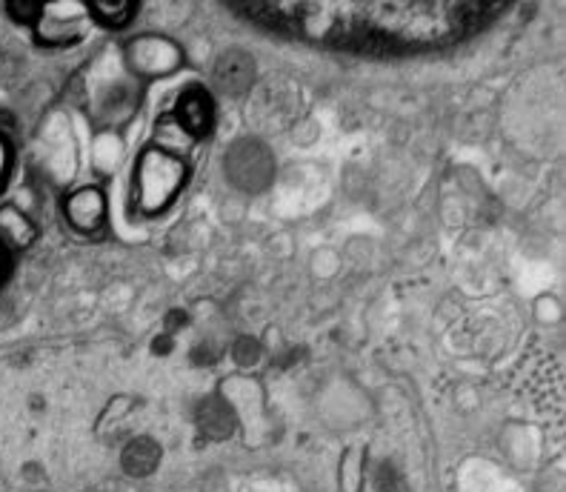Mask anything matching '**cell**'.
Instances as JSON below:
<instances>
[{"label":"cell","mask_w":566,"mask_h":492,"mask_svg":"<svg viewBox=\"0 0 566 492\" xmlns=\"http://www.w3.org/2000/svg\"><path fill=\"white\" fill-rule=\"evenodd\" d=\"M86 18H90V7H77V3H52V7H41V18H38V41L49 43V46H70V43L81 41L86 32Z\"/></svg>","instance_id":"5"},{"label":"cell","mask_w":566,"mask_h":492,"mask_svg":"<svg viewBox=\"0 0 566 492\" xmlns=\"http://www.w3.org/2000/svg\"><path fill=\"white\" fill-rule=\"evenodd\" d=\"M501 7L492 3H283L252 0L238 12L263 27L286 29L310 41L355 52L436 49L484 27Z\"/></svg>","instance_id":"1"},{"label":"cell","mask_w":566,"mask_h":492,"mask_svg":"<svg viewBox=\"0 0 566 492\" xmlns=\"http://www.w3.org/2000/svg\"><path fill=\"white\" fill-rule=\"evenodd\" d=\"M229 184H235L243 192H261L275 178V158L272 149L258 138H241L229 146L227 158H223Z\"/></svg>","instance_id":"3"},{"label":"cell","mask_w":566,"mask_h":492,"mask_svg":"<svg viewBox=\"0 0 566 492\" xmlns=\"http://www.w3.org/2000/svg\"><path fill=\"white\" fill-rule=\"evenodd\" d=\"M187 184V164L166 149H146L135 169V207L144 216L164 212Z\"/></svg>","instance_id":"2"},{"label":"cell","mask_w":566,"mask_h":492,"mask_svg":"<svg viewBox=\"0 0 566 492\" xmlns=\"http://www.w3.org/2000/svg\"><path fill=\"white\" fill-rule=\"evenodd\" d=\"M3 272H7V250L0 247V278H3Z\"/></svg>","instance_id":"20"},{"label":"cell","mask_w":566,"mask_h":492,"mask_svg":"<svg viewBox=\"0 0 566 492\" xmlns=\"http://www.w3.org/2000/svg\"><path fill=\"white\" fill-rule=\"evenodd\" d=\"M38 238L35 223L29 221L18 207H0V247L3 250H27Z\"/></svg>","instance_id":"10"},{"label":"cell","mask_w":566,"mask_h":492,"mask_svg":"<svg viewBox=\"0 0 566 492\" xmlns=\"http://www.w3.org/2000/svg\"><path fill=\"white\" fill-rule=\"evenodd\" d=\"M180 326H187V313H169L166 315V329H169V333H175V329H180Z\"/></svg>","instance_id":"17"},{"label":"cell","mask_w":566,"mask_h":492,"mask_svg":"<svg viewBox=\"0 0 566 492\" xmlns=\"http://www.w3.org/2000/svg\"><path fill=\"white\" fill-rule=\"evenodd\" d=\"M7 164H9V153H7V144L0 140V180L7 175Z\"/></svg>","instance_id":"19"},{"label":"cell","mask_w":566,"mask_h":492,"mask_svg":"<svg viewBox=\"0 0 566 492\" xmlns=\"http://www.w3.org/2000/svg\"><path fill=\"white\" fill-rule=\"evenodd\" d=\"M375 486H378L380 492H395L401 486V475H398V470H395L389 461H380V464L375 467Z\"/></svg>","instance_id":"14"},{"label":"cell","mask_w":566,"mask_h":492,"mask_svg":"<svg viewBox=\"0 0 566 492\" xmlns=\"http://www.w3.org/2000/svg\"><path fill=\"white\" fill-rule=\"evenodd\" d=\"M175 118L184 124L189 135L195 138H203V135L212 133L214 126V104L209 92L203 86H187L184 95L178 97V106H175Z\"/></svg>","instance_id":"8"},{"label":"cell","mask_w":566,"mask_h":492,"mask_svg":"<svg viewBox=\"0 0 566 492\" xmlns=\"http://www.w3.org/2000/svg\"><path fill=\"white\" fill-rule=\"evenodd\" d=\"M261 344L252 335H243V338L235 341V347H232V358H235L238 367H255L258 360H261Z\"/></svg>","instance_id":"13"},{"label":"cell","mask_w":566,"mask_h":492,"mask_svg":"<svg viewBox=\"0 0 566 492\" xmlns=\"http://www.w3.org/2000/svg\"><path fill=\"white\" fill-rule=\"evenodd\" d=\"M195 421H198L201 436H207L209 441H227L238 427L235 409L221 396L203 398L198 409H195Z\"/></svg>","instance_id":"9"},{"label":"cell","mask_w":566,"mask_h":492,"mask_svg":"<svg viewBox=\"0 0 566 492\" xmlns=\"http://www.w3.org/2000/svg\"><path fill=\"white\" fill-rule=\"evenodd\" d=\"M169 349H172V341L166 338V335H164V338H158V341H155V344H153V353H155V355H166V353H169Z\"/></svg>","instance_id":"18"},{"label":"cell","mask_w":566,"mask_h":492,"mask_svg":"<svg viewBox=\"0 0 566 492\" xmlns=\"http://www.w3.org/2000/svg\"><path fill=\"white\" fill-rule=\"evenodd\" d=\"M135 3H106V0H101V3H92L90 7V14L95 18L97 23H104V27H112V29H118V27H126V23L132 21V14H135Z\"/></svg>","instance_id":"12"},{"label":"cell","mask_w":566,"mask_h":492,"mask_svg":"<svg viewBox=\"0 0 566 492\" xmlns=\"http://www.w3.org/2000/svg\"><path fill=\"white\" fill-rule=\"evenodd\" d=\"M63 212H66V221L77 232H97V229H104L106 216H109V203H106V195L97 187H83L66 198Z\"/></svg>","instance_id":"7"},{"label":"cell","mask_w":566,"mask_h":492,"mask_svg":"<svg viewBox=\"0 0 566 492\" xmlns=\"http://www.w3.org/2000/svg\"><path fill=\"white\" fill-rule=\"evenodd\" d=\"M120 464H124L126 475L132 479H146L153 475L160 464V447L153 438H132L129 444L124 447V456H120Z\"/></svg>","instance_id":"11"},{"label":"cell","mask_w":566,"mask_h":492,"mask_svg":"<svg viewBox=\"0 0 566 492\" xmlns=\"http://www.w3.org/2000/svg\"><path fill=\"white\" fill-rule=\"evenodd\" d=\"M218 358H221V349L212 347V344H201L198 349H192V360L198 367H212Z\"/></svg>","instance_id":"16"},{"label":"cell","mask_w":566,"mask_h":492,"mask_svg":"<svg viewBox=\"0 0 566 492\" xmlns=\"http://www.w3.org/2000/svg\"><path fill=\"white\" fill-rule=\"evenodd\" d=\"M126 63L135 75L160 77L180 70L184 52H180L178 43L164 35H140L126 43Z\"/></svg>","instance_id":"4"},{"label":"cell","mask_w":566,"mask_h":492,"mask_svg":"<svg viewBox=\"0 0 566 492\" xmlns=\"http://www.w3.org/2000/svg\"><path fill=\"white\" fill-rule=\"evenodd\" d=\"M7 12L12 14L18 23H38V18H41V7H38V3H27V0H14V3H9Z\"/></svg>","instance_id":"15"},{"label":"cell","mask_w":566,"mask_h":492,"mask_svg":"<svg viewBox=\"0 0 566 492\" xmlns=\"http://www.w3.org/2000/svg\"><path fill=\"white\" fill-rule=\"evenodd\" d=\"M255 61H252V55L243 52V49H227V52H221L218 61H214V84H218L221 92H227L229 97L247 95V92L255 86Z\"/></svg>","instance_id":"6"}]
</instances>
